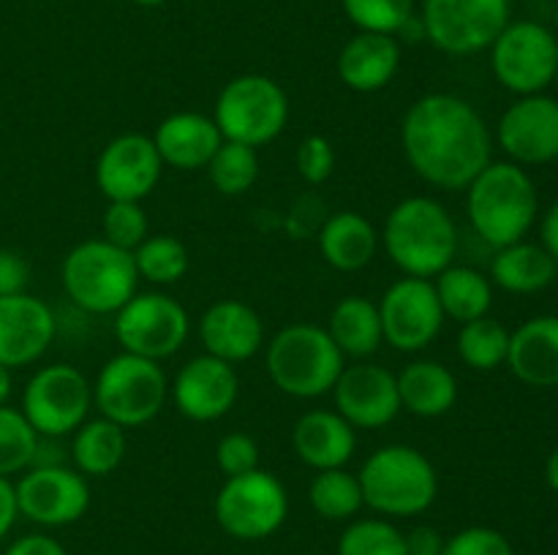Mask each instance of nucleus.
I'll list each match as a JSON object with an SVG mask.
<instances>
[{
	"label": "nucleus",
	"mask_w": 558,
	"mask_h": 555,
	"mask_svg": "<svg viewBox=\"0 0 558 555\" xmlns=\"http://www.w3.org/2000/svg\"><path fill=\"white\" fill-rule=\"evenodd\" d=\"M466 212L474 232L496 250L526 239L539 215L537 185L523 166L490 161L466 188Z\"/></svg>",
	"instance_id": "3"
},
{
	"label": "nucleus",
	"mask_w": 558,
	"mask_h": 555,
	"mask_svg": "<svg viewBox=\"0 0 558 555\" xmlns=\"http://www.w3.org/2000/svg\"><path fill=\"white\" fill-rule=\"evenodd\" d=\"M174 408L191 422H216L227 417L240 395V379L234 365L223 359L199 354L189 359L174 375L172 386Z\"/></svg>",
	"instance_id": "19"
},
{
	"label": "nucleus",
	"mask_w": 558,
	"mask_h": 555,
	"mask_svg": "<svg viewBox=\"0 0 558 555\" xmlns=\"http://www.w3.org/2000/svg\"><path fill=\"white\" fill-rule=\"evenodd\" d=\"M163 172L153 136L120 134L98 152L96 185L109 201H142Z\"/></svg>",
	"instance_id": "16"
},
{
	"label": "nucleus",
	"mask_w": 558,
	"mask_h": 555,
	"mask_svg": "<svg viewBox=\"0 0 558 555\" xmlns=\"http://www.w3.org/2000/svg\"><path fill=\"white\" fill-rule=\"evenodd\" d=\"M218 131L227 141L262 147L276 139L289 120V98L276 79L265 74L234 76L216 101Z\"/></svg>",
	"instance_id": "8"
},
{
	"label": "nucleus",
	"mask_w": 558,
	"mask_h": 555,
	"mask_svg": "<svg viewBox=\"0 0 558 555\" xmlns=\"http://www.w3.org/2000/svg\"><path fill=\"white\" fill-rule=\"evenodd\" d=\"M385 341L396 351H423L439 337L445 310L428 278H401L385 292L379 303Z\"/></svg>",
	"instance_id": "15"
},
{
	"label": "nucleus",
	"mask_w": 558,
	"mask_h": 555,
	"mask_svg": "<svg viewBox=\"0 0 558 555\" xmlns=\"http://www.w3.org/2000/svg\"><path fill=\"white\" fill-rule=\"evenodd\" d=\"M539 245L558 261V199L545 210L539 221Z\"/></svg>",
	"instance_id": "48"
},
{
	"label": "nucleus",
	"mask_w": 558,
	"mask_h": 555,
	"mask_svg": "<svg viewBox=\"0 0 558 555\" xmlns=\"http://www.w3.org/2000/svg\"><path fill=\"white\" fill-rule=\"evenodd\" d=\"M392 264L409 278H436L452 264L458 229L450 210L430 196H409L387 212L379 234Z\"/></svg>",
	"instance_id": "2"
},
{
	"label": "nucleus",
	"mask_w": 558,
	"mask_h": 555,
	"mask_svg": "<svg viewBox=\"0 0 558 555\" xmlns=\"http://www.w3.org/2000/svg\"><path fill=\"white\" fill-rule=\"evenodd\" d=\"M189 332L185 308L163 292H136L114 313V337L120 348L156 362L178 354L189 341Z\"/></svg>",
	"instance_id": "13"
},
{
	"label": "nucleus",
	"mask_w": 558,
	"mask_h": 555,
	"mask_svg": "<svg viewBox=\"0 0 558 555\" xmlns=\"http://www.w3.org/2000/svg\"><path fill=\"white\" fill-rule=\"evenodd\" d=\"M38 433L20 408L0 406V477L11 479L27 471L36 455Z\"/></svg>",
	"instance_id": "37"
},
{
	"label": "nucleus",
	"mask_w": 558,
	"mask_h": 555,
	"mask_svg": "<svg viewBox=\"0 0 558 555\" xmlns=\"http://www.w3.org/2000/svg\"><path fill=\"white\" fill-rule=\"evenodd\" d=\"M101 229L107 243L134 254L147 239L150 223H147V212L142 210V201H109L101 218Z\"/></svg>",
	"instance_id": "39"
},
{
	"label": "nucleus",
	"mask_w": 558,
	"mask_h": 555,
	"mask_svg": "<svg viewBox=\"0 0 558 555\" xmlns=\"http://www.w3.org/2000/svg\"><path fill=\"white\" fill-rule=\"evenodd\" d=\"M207 174L223 196H243L254 188L259 177V156L254 147L223 139L213 161L207 163Z\"/></svg>",
	"instance_id": "35"
},
{
	"label": "nucleus",
	"mask_w": 558,
	"mask_h": 555,
	"mask_svg": "<svg viewBox=\"0 0 558 555\" xmlns=\"http://www.w3.org/2000/svg\"><path fill=\"white\" fill-rule=\"evenodd\" d=\"M3 555H69V550L47 533H27V536L14 539L3 550Z\"/></svg>",
	"instance_id": "44"
},
{
	"label": "nucleus",
	"mask_w": 558,
	"mask_h": 555,
	"mask_svg": "<svg viewBox=\"0 0 558 555\" xmlns=\"http://www.w3.org/2000/svg\"><path fill=\"white\" fill-rule=\"evenodd\" d=\"M60 281L76 308L87 313H118L136 294L140 272L134 254L107 243V239H85L65 254L60 267Z\"/></svg>",
	"instance_id": "6"
},
{
	"label": "nucleus",
	"mask_w": 558,
	"mask_h": 555,
	"mask_svg": "<svg viewBox=\"0 0 558 555\" xmlns=\"http://www.w3.org/2000/svg\"><path fill=\"white\" fill-rule=\"evenodd\" d=\"M507 368L526 386H558V316H534L510 332Z\"/></svg>",
	"instance_id": "25"
},
{
	"label": "nucleus",
	"mask_w": 558,
	"mask_h": 555,
	"mask_svg": "<svg viewBox=\"0 0 558 555\" xmlns=\"http://www.w3.org/2000/svg\"><path fill=\"white\" fill-rule=\"evenodd\" d=\"M441 555H515L510 539L488 526H472L445 539Z\"/></svg>",
	"instance_id": "40"
},
{
	"label": "nucleus",
	"mask_w": 558,
	"mask_h": 555,
	"mask_svg": "<svg viewBox=\"0 0 558 555\" xmlns=\"http://www.w3.org/2000/svg\"><path fill=\"white\" fill-rule=\"evenodd\" d=\"M332 400L354 430H381L401 414L396 373L374 362L343 368L332 386Z\"/></svg>",
	"instance_id": "17"
},
{
	"label": "nucleus",
	"mask_w": 558,
	"mask_h": 555,
	"mask_svg": "<svg viewBox=\"0 0 558 555\" xmlns=\"http://www.w3.org/2000/svg\"><path fill=\"white\" fill-rule=\"evenodd\" d=\"M507 351H510V332H507L505 324L490 319V316L461 324V332H458V357H461L466 368L488 373V370L507 365Z\"/></svg>",
	"instance_id": "33"
},
{
	"label": "nucleus",
	"mask_w": 558,
	"mask_h": 555,
	"mask_svg": "<svg viewBox=\"0 0 558 555\" xmlns=\"http://www.w3.org/2000/svg\"><path fill=\"white\" fill-rule=\"evenodd\" d=\"M556 33H558V3H556Z\"/></svg>",
	"instance_id": "53"
},
{
	"label": "nucleus",
	"mask_w": 558,
	"mask_h": 555,
	"mask_svg": "<svg viewBox=\"0 0 558 555\" xmlns=\"http://www.w3.org/2000/svg\"><path fill=\"white\" fill-rule=\"evenodd\" d=\"M292 449L314 471L343 468L357 449V430L336 408H314L294 422Z\"/></svg>",
	"instance_id": "22"
},
{
	"label": "nucleus",
	"mask_w": 558,
	"mask_h": 555,
	"mask_svg": "<svg viewBox=\"0 0 558 555\" xmlns=\"http://www.w3.org/2000/svg\"><path fill=\"white\" fill-rule=\"evenodd\" d=\"M16 517H20V509H16L14 482L0 477V542H3V539L11 533Z\"/></svg>",
	"instance_id": "46"
},
{
	"label": "nucleus",
	"mask_w": 558,
	"mask_h": 555,
	"mask_svg": "<svg viewBox=\"0 0 558 555\" xmlns=\"http://www.w3.org/2000/svg\"><path fill=\"white\" fill-rule=\"evenodd\" d=\"M490 69L505 90L515 96H537L554 85L558 36L539 22H510L490 44Z\"/></svg>",
	"instance_id": "11"
},
{
	"label": "nucleus",
	"mask_w": 558,
	"mask_h": 555,
	"mask_svg": "<svg viewBox=\"0 0 558 555\" xmlns=\"http://www.w3.org/2000/svg\"><path fill=\"white\" fill-rule=\"evenodd\" d=\"M169 379L161 362L120 351L98 370L93 381V406L120 428H142L163 411Z\"/></svg>",
	"instance_id": "7"
},
{
	"label": "nucleus",
	"mask_w": 558,
	"mask_h": 555,
	"mask_svg": "<svg viewBox=\"0 0 558 555\" xmlns=\"http://www.w3.org/2000/svg\"><path fill=\"white\" fill-rule=\"evenodd\" d=\"M298 555H316V553H298Z\"/></svg>",
	"instance_id": "54"
},
{
	"label": "nucleus",
	"mask_w": 558,
	"mask_h": 555,
	"mask_svg": "<svg viewBox=\"0 0 558 555\" xmlns=\"http://www.w3.org/2000/svg\"><path fill=\"white\" fill-rule=\"evenodd\" d=\"M93 408V384L80 368L65 362L44 365L22 392V408L38 435L65 439L87 419Z\"/></svg>",
	"instance_id": "12"
},
{
	"label": "nucleus",
	"mask_w": 558,
	"mask_h": 555,
	"mask_svg": "<svg viewBox=\"0 0 558 555\" xmlns=\"http://www.w3.org/2000/svg\"><path fill=\"white\" fill-rule=\"evenodd\" d=\"M134 5H142V9H156V5H163L167 0H131Z\"/></svg>",
	"instance_id": "51"
},
{
	"label": "nucleus",
	"mask_w": 558,
	"mask_h": 555,
	"mask_svg": "<svg viewBox=\"0 0 558 555\" xmlns=\"http://www.w3.org/2000/svg\"><path fill=\"white\" fill-rule=\"evenodd\" d=\"M398 379V395L401 408L423 419L445 417L458 400V381L447 365L436 359H414L409 362Z\"/></svg>",
	"instance_id": "26"
},
{
	"label": "nucleus",
	"mask_w": 558,
	"mask_h": 555,
	"mask_svg": "<svg viewBox=\"0 0 558 555\" xmlns=\"http://www.w3.org/2000/svg\"><path fill=\"white\" fill-rule=\"evenodd\" d=\"M401 69V44L387 33L357 30L338 54V76L354 92H376Z\"/></svg>",
	"instance_id": "24"
},
{
	"label": "nucleus",
	"mask_w": 558,
	"mask_h": 555,
	"mask_svg": "<svg viewBox=\"0 0 558 555\" xmlns=\"http://www.w3.org/2000/svg\"><path fill=\"white\" fill-rule=\"evenodd\" d=\"M512 0H423V36L439 52L477 54L510 25Z\"/></svg>",
	"instance_id": "10"
},
{
	"label": "nucleus",
	"mask_w": 558,
	"mask_h": 555,
	"mask_svg": "<svg viewBox=\"0 0 558 555\" xmlns=\"http://www.w3.org/2000/svg\"><path fill=\"white\" fill-rule=\"evenodd\" d=\"M20 517L44 528H63L90 509V484L74 466H31L14 484Z\"/></svg>",
	"instance_id": "14"
},
{
	"label": "nucleus",
	"mask_w": 558,
	"mask_h": 555,
	"mask_svg": "<svg viewBox=\"0 0 558 555\" xmlns=\"http://www.w3.org/2000/svg\"><path fill=\"white\" fill-rule=\"evenodd\" d=\"M11 386H14V381H11V370L0 365V406H5V403H9Z\"/></svg>",
	"instance_id": "50"
},
{
	"label": "nucleus",
	"mask_w": 558,
	"mask_h": 555,
	"mask_svg": "<svg viewBox=\"0 0 558 555\" xmlns=\"http://www.w3.org/2000/svg\"><path fill=\"white\" fill-rule=\"evenodd\" d=\"M125 449H129L125 428L104 417L85 419L71 433L69 460L82 477H109L120 468Z\"/></svg>",
	"instance_id": "29"
},
{
	"label": "nucleus",
	"mask_w": 558,
	"mask_h": 555,
	"mask_svg": "<svg viewBox=\"0 0 558 555\" xmlns=\"http://www.w3.org/2000/svg\"><path fill=\"white\" fill-rule=\"evenodd\" d=\"M294 163H298V172L305 183L322 185L330 180L332 169H336V150H332L327 136L311 134L300 141Z\"/></svg>",
	"instance_id": "41"
},
{
	"label": "nucleus",
	"mask_w": 558,
	"mask_h": 555,
	"mask_svg": "<svg viewBox=\"0 0 558 555\" xmlns=\"http://www.w3.org/2000/svg\"><path fill=\"white\" fill-rule=\"evenodd\" d=\"M357 30L398 36L414 20V0H341Z\"/></svg>",
	"instance_id": "38"
},
{
	"label": "nucleus",
	"mask_w": 558,
	"mask_h": 555,
	"mask_svg": "<svg viewBox=\"0 0 558 555\" xmlns=\"http://www.w3.org/2000/svg\"><path fill=\"white\" fill-rule=\"evenodd\" d=\"M58 321L52 308L33 294L0 297V365L27 368L52 346Z\"/></svg>",
	"instance_id": "20"
},
{
	"label": "nucleus",
	"mask_w": 558,
	"mask_h": 555,
	"mask_svg": "<svg viewBox=\"0 0 558 555\" xmlns=\"http://www.w3.org/2000/svg\"><path fill=\"white\" fill-rule=\"evenodd\" d=\"M434 288L441 310H445V319L458 321V324L483 319L494 305V283L472 267L450 264L434 278Z\"/></svg>",
	"instance_id": "31"
},
{
	"label": "nucleus",
	"mask_w": 558,
	"mask_h": 555,
	"mask_svg": "<svg viewBox=\"0 0 558 555\" xmlns=\"http://www.w3.org/2000/svg\"><path fill=\"white\" fill-rule=\"evenodd\" d=\"M319 250L332 270L357 272L374 261L376 250H379V232L360 212H336L322 226Z\"/></svg>",
	"instance_id": "27"
},
{
	"label": "nucleus",
	"mask_w": 558,
	"mask_h": 555,
	"mask_svg": "<svg viewBox=\"0 0 558 555\" xmlns=\"http://www.w3.org/2000/svg\"><path fill=\"white\" fill-rule=\"evenodd\" d=\"M501 150L518 166H539L558 158V98L521 96L496 125Z\"/></svg>",
	"instance_id": "18"
},
{
	"label": "nucleus",
	"mask_w": 558,
	"mask_h": 555,
	"mask_svg": "<svg viewBox=\"0 0 558 555\" xmlns=\"http://www.w3.org/2000/svg\"><path fill=\"white\" fill-rule=\"evenodd\" d=\"M134 264L140 281L145 278L147 283H156V286H172L185 278L191 256L189 248L172 234H153L134 250Z\"/></svg>",
	"instance_id": "34"
},
{
	"label": "nucleus",
	"mask_w": 558,
	"mask_h": 555,
	"mask_svg": "<svg viewBox=\"0 0 558 555\" xmlns=\"http://www.w3.org/2000/svg\"><path fill=\"white\" fill-rule=\"evenodd\" d=\"M363 501L381 517H414L430 509L439 477L428 457L407 444H387L363 462L357 473Z\"/></svg>",
	"instance_id": "5"
},
{
	"label": "nucleus",
	"mask_w": 558,
	"mask_h": 555,
	"mask_svg": "<svg viewBox=\"0 0 558 555\" xmlns=\"http://www.w3.org/2000/svg\"><path fill=\"white\" fill-rule=\"evenodd\" d=\"M325 330L332 337V343L341 348L343 357L365 359L379 351V346L385 343L379 305L365 297H357V294L343 297L332 308Z\"/></svg>",
	"instance_id": "30"
},
{
	"label": "nucleus",
	"mask_w": 558,
	"mask_h": 555,
	"mask_svg": "<svg viewBox=\"0 0 558 555\" xmlns=\"http://www.w3.org/2000/svg\"><path fill=\"white\" fill-rule=\"evenodd\" d=\"M216 462L223 477H240L259 468V444L248 433H227L216 446Z\"/></svg>",
	"instance_id": "42"
},
{
	"label": "nucleus",
	"mask_w": 558,
	"mask_h": 555,
	"mask_svg": "<svg viewBox=\"0 0 558 555\" xmlns=\"http://www.w3.org/2000/svg\"><path fill=\"white\" fill-rule=\"evenodd\" d=\"M199 341L205 354L238 365L265 346V326L251 305L240 299H218L202 313Z\"/></svg>",
	"instance_id": "21"
},
{
	"label": "nucleus",
	"mask_w": 558,
	"mask_h": 555,
	"mask_svg": "<svg viewBox=\"0 0 558 555\" xmlns=\"http://www.w3.org/2000/svg\"><path fill=\"white\" fill-rule=\"evenodd\" d=\"M401 145L420 180L445 190H466L490 163L494 136L466 98L428 92L403 114Z\"/></svg>",
	"instance_id": "1"
},
{
	"label": "nucleus",
	"mask_w": 558,
	"mask_h": 555,
	"mask_svg": "<svg viewBox=\"0 0 558 555\" xmlns=\"http://www.w3.org/2000/svg\"><path fill=\"white\" fill-rule=\"evenodd\" d=\"M409 555H441L445 553V536L430 526H417L407 533Z\"/></svg>",
	"instance_id": "45"
},
{
	"label": "nucleus",
	"mask_w": 558,
	"mask_h": 555,
	"mask_svg": "<svg viewBox=\"0 0 558 555\" xmlns=\"http://www.w3.org/2000/svg\"><path fill=\"white\" fill-rule=\"evenodd\" d=\"M556 272L558 261L543 245L521 239L496 250L490 283L510 294H537L556 281Z\"/></svg>",
	"instance_id": "28"
},
{
	"label": "nucleus",
	"mask_w": 558,
	"mask_h": 555,
	"mask_svg": "<svg viewBox=\"0 0 558 555\" xmlns=\"http://www.w3.org/2000/svg\"><path fill=\"white\" fill-rule=\"evenodd\" d=\"M554 85H556V90H558V69H556V76H554Z\"/></svg>",
	"instance_id": "52"
},
{
	"label": "nucleus",
	"mask_w": 558,
	"mask_h": 555,
	"mask_svg": "<svg viewBox=\"0 0 558 555\" xmlns=\"http://www.w3.org/2000/svg\"><path fill=\"white\" fill-rule=\"evenodd\" d=\"M153 145H156L163 166L191 172V169H207L218 147L223 145V136L216 120L207 114L174 112L158 123Z\"/></svg>",
	"instance_id": "23"
},
{
	"label": "nucleus",
	"mask_w": 558,
	"mask_h": 555,
	"mask_svg": "<svg viewBox=\"0 0 558 555\" xmlns=\"http://www.w3.org/2000/svg\"><path fill=\"white\" fill-rule=\"evenodd\" d=\"M545 479H548L550 490H554V493H558V446H556L554 452H550L548 462H545Z\"/></svg>",
	"instance_id": "49"
},
{
	"label": "nucleus",
	"mask_w": 558,
	"mask_h": 555,
	"mask_svg": "<svg viewBox=\"0 0 558 555\" xmlns=\"http://www.w3.org/2000/svg\"><path fill=\"white\" fill-rule=\"evenodd\" d=\"M63 439H52V435H38L36 455H33V466H65L69 452L60 444Z\"/></svg>",
	"instance_id": "47"
},
{
	"label": "nucleus",
	"mask_w": 558,
	"mask_h": 555,
	"mask_svg": "<svg viewBox=\"0 0 558 555\" xmlns=\"http://www.w3.org/2000/svg\"><path fill=\"white\" fill-rule=\"evenodd\" d=\"M265 368L283 395L314 400L332 392L343 370V354L325 326L300 321L270 337L265 348Z\"/></svg>",
	"instance_id": "4"
},
{
	"label": "nucleus",
	"mask_w": 558,
	"mask_h": 555,
	"mask_svg": "<svg viewBox=\"0 0 558 555\" xmlns=\"http://www.w3.org/2000/svg\"><path fill=\"white\" fill-rule=\"evenodd\" d=\"M27 278H31L27 261L22 259L16 250H0V297H11V294L25 292Z\"/></svg>",
	"instance_id": "43"
},
{
	"label": "nucleus",
	"mask_w": 558,
	"mask_h": 555,
	"mask_svg": "<svg viewBox=\"0 0 558 555\" xmlns=\"http://www.w3.org/2000/svg\"><path fill=\"white\" fill-rule=\"evenodd\" d=\"M338 555H409L407 533L385 517L352 520L338 539Z\"/></svg>",
	"instance_id": "36"
},
{
	"label": "nucleus",
	"mask_w": 558,
	"mask_h": 555,
	"mask_svg": "<svg viewBox=\"0 0 558 555\" xmlns=\"http://www.w3.org/2000/svg\"><path fill=\"white\" fill-rule=\"evenodd\" d=\"M308 501L311 509L330 522L352 520L365 506L357 473H349L347 468L316 471V477L311 479Z\"/></svg>",
	"instance_id": "32"
},
{
	"label": "nucleus",
	"mask_w": 558,
	"mask_h": 555,
	"mask_svg": "<svg viewBox=\"0 0 558 555\" xmlns=\"http://www.w3.org/2000/svg\"><path fill=\"white\" fill-rule=\"evenodd\" d=\"M213 515L227 536L238 542H259L287 522V488L281 479L262 468L229 477L213 501Z\"/></svg>",
	"instance_id": "9"
}]
</instances>
